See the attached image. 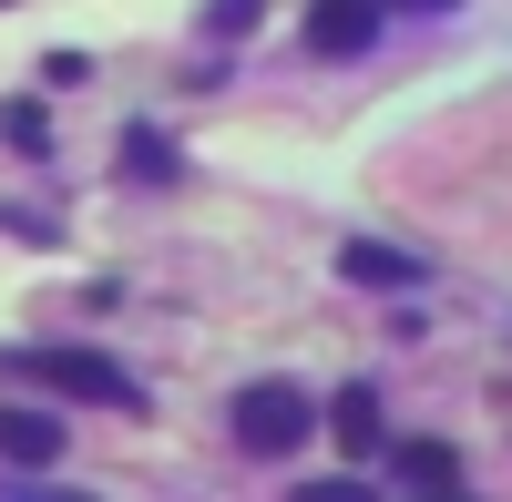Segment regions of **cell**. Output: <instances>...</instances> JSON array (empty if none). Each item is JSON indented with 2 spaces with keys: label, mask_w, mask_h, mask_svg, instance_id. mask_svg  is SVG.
Returning <instances> with one entry per match:
<instances>
[{
  "label": "cell",
  "mask_w": 512,
  "mask_h": 502,
  "mask_svg": "<svg viewBox=\"0 0 512 502\" xmlns=\"http://www.w3.org/2000/svg\"><path fill=\"white\" fill-rule=\"evenodd\" d=\"M0 369H11V380L62 390V400H103V410H123V421H144V390L123 380V369H113L103 349H11Z\"/></svg>",
  "instance_id": "1"
},
{
  "label": "cell",
  "mask_w": 512,
  "mask_h": 502,
  "mask_svg": "<svg viewBox=\"0 0 512 502\" xmlns=\"http://www.w3.org/2000/svg\"><path fill=\"white\" fill-rule=\"evenodd\" d=\"M308 431H318V400L297 390V380H246L236 390V441L246 451L277 462V451H308Z\"/></svg>",
  "instance_id": "2"
},
{
  "label": "cell",
  "mask_w": 512,
  "mask_h": 502,
  "mask_svg": "<svg viewBox=\"0 0 512 502\" xmlns=\"http://www.w3.org/2000/svg\"><path fill=\"white\" fill-rule=\"evenodd\" d=\"M369 41H379V0H308V52L359 62Z\"/></svg>",
  "instance_id": "3"
},
{
  "label": "cell",
  "mask_w": 512,
  "mask_h": 502,
  "mask_svg": "<svg viewBox=\"0 0 512 502\" xmlns=\"http://www.w3.org/2000/svg\"><path fill=\"white\" fill-rule=\"evenodd\" d=\"M338 277L349 287H420V257L410 246H379V236H349L338 246Z\"/></svg>",
  "instance_id": "4"
},
{
  "label": "cell",
  "mask_w": 512,
  "mask_h": 502,
  "mask_svg": "<svg viewBox=\"0 0 512 502\" xmlns=\"http://www.w3.org/2000/svg\"><path fill=\"white\" fill-rule=\"evenodd\" d=\"M0 462H62V421L52 410H21V400H0Z\"/></svg>",
  "instance_id": "5"
},
{
  "label": "cell",
  "mask_w": 512,
  "mask_h": 502,
  "mask_svg": "<svg viewBox=\"0 0 512 502\" xmlns=\"http://www.w3.org/2000/svg\"><path fill=\"white\" fill-rule=\"evenodd\" d=\"M379 462H390L410 492H441V502L461 492V451H451V441H400V451H379Z\"/></svg>",
  "instance_id": "6"
},
{
  "label": "cell",
  "mask_w": 512,
  "mask_h": 502,
  "mask_svg": "<svg viewBox=\"0 0 512 502\" xmlns=\"http://www.w3.org/2000/svg\"><path fill=\"white\" fill-rule=\"evenodd\" d=\"M123 185H175V144H164L154 123H134V134H123Z\"/></svg>",
  "instance_id": "7"
},
{
  "label": "cell",
  "mask_w": 512,
  "mask_h": 502,
  "mask_svg": "<svg viewBox=\"0 0 512 502\" xmlns=\"http://www.w3.org/2000/svg\"><path fill=\"white\" fill-rule=\"evenodd\" d=\"M328 421H338V441H349L359 462H379V400H369V390H338V410H328Z\"/></svg>",
  "instance_id": "8"
},
{
  "label": "cell",
  "mask_w": 512,
  "mask_h": 502,
  "mask_svg": "<svg viewBox=\"0 0 512 502\" xmlns=\"http://www.w3.org/2000/svg\"><path fill=\"white\" fill-rule=\"evenodd\" d=\"M0 144L11 154H52V113L41 103H0Z\"/></svg>",
  "instance_id": "9"
},
{
  "label": "cell",
  "mask_w": 512,
  "mask_h": 502,
  "mask_svg": "<svg viewBox=\"0 0 512 502\" xmlns=\"http://www.w3.org/2000/svg\"><path fill=\"white\" fill-rule=\"evenodd\" d=\"M256 21H267V0H205V11H195V31H205V41H246Z\"/></svg>",
  "instance_id": "10"
},
{
  "label": "cell",
  "mask_w": 512,
  "mask_h": 502,
  "mask_svg": "<svg viewBox=\"0 0 512 502\" xmlns=\"http://www.w3.org/2000/svg\"><path fill=\"white\" fill-rule=\"evenodd\" d=\"M0 226H11V236H21V246H52V236H62V226H52V216H31V205H0Z\"/></svg>",
  "instance_id": "11"
},
{
  "label": "cell",
  "mask_w": 512,
  "mask_h": 502,
  "mask_svg": "<svg viewBox=\"0 0 512 502\" xmlns=\"http://www.w3.org/2000/svg\"><path fill=\"white\" fill-rule=\"evenodd\" d=\"M41 82H52V93H72V82H93V52H52V62H41Z\"/></svg>",
  "instance_id": "12"
},
{
  "label": "cell",
  "mask_w": 512,
  "mask_h": 502,
  "mask_svg": "<svg viewBox=\"0 0 512 502\" xmlns=\"http://www.w3.org/2000/svg\"><path fill=\"white\" fill-rule=\"evenodd\" d=\"M379 11H461V0H379Z\"/></svg>",
  "instance_id": "13"
},
{
  "label": "cell",
  "mask_w": 512,
  "mask_h": 502,
  "mask_svg": "<svg viewBox=\"0 0 512 502\" xmlns=\"http://www.w3.org/2000/svg\"><path fill=\"white\" fill-rule=\"evenodd\" d=\"M0 11H11V0H0Z\"/></svg>",
  "instance_id": "14"
}]
</instances>
